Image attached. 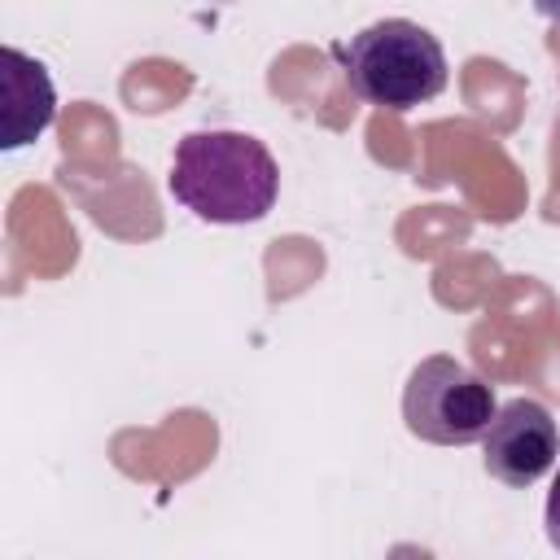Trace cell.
Segmentation results:
<instances>
[{
  "mask_svg": "<svg viewBox=\"0 0 560 560\" xmlns=\"http://www.w3.org/2000/svg\"><path fill=\"white\" fill-rule=\"evenodd\" d=\"M166 188L201 223L241 228L267 219V210L276 206L280 166L258 136L210 127V131H188L175 144Z\"/></svg>",
  "mask_w": 560,
  "mask_h": 560,
  "instance_id": "obj_1",
  "label": "cell"
},
{
  "mask_svg": "<svg viewBox=\"0 0 560 560\" xmlns=\"http://www.w3.org/2000/svg\"><path fill=\"white\" fill-rule=\"evenodd\" d=\"M350 92L363 105L407 114L446 88V48L442 39L411 18H381L332 48Z\"/></svg>",
  "mask_w": 560,
  "mask_h": 560,
  "instance_id": "obj_2",
  "label": "cell"
},
{
  "mask_svg": "<svg viewBox=\"0 0 560 560\" xmlns=\"http://www.w3.org/2000/svg\"><path fill=\"white\" fill-rule=\"evenodd\" d=\"M499 411L494 385L481 381L451 354H429L407 372L402 385V424L429 446H468L481 442Z\"/></svg>",
  "mask_w": 560,
  "mask_h": 560,
  "instance_id": "obj_3",
  "label": "cell"
},
{
  "mask_svg": "<svg viewBox=\"0 0 560 560\" xmlns=\"http://www.w3.org/2000/svg\"><path fill=\"white\" fill-rule=\"evenodd\" d=\"M560 459V424L538 398H512L481 433V464L494 481L525 490Z\"/></svg>",
  "mask_w": 560,
  "mask_h": 560,
  "instance_id": "obj_4",
  "label": "cell"
},
{
  "mask_svg": "<svg viewBox=\"0 0 560 560\" xmlns=\"http://www.w3.org/2000/svg\"><path fill=\"white\" fill-rule=\"evenodd\" d=\"M0 88H4V149H22L31 140H39L52 118H57V88L48 79V70L26 57L22 48H4L0 52Z\"/></svg>",
  "mask_w": 560,
  "mask_h": 560,
  "instance_id": "obj_5",
  "label": "cell"
},
{
  "mask_svg": "<svg viewBox=\"0 0 560 560\" xmlns=\"http://www.w3.org/2000/svg\"><path fill=\"white\" fill-rule=\"evenodd\" d=\"M542 525H547V542L560 551V472L547 490V508H542Z\"/></svg>",
  "mask_w": 560,
  "mask_h": 560,
  "instance_id": "obj_6",
  "label": "cell"
},
{
  "mask_svg": "<svg viewBox=\"0 0 560 560\" xmlns=\"http://www.w3.org/2000/svg\"><path fill=\"white\" fill-rule=\"evenodd\" d=\"M529 4H534L547 22H556V26H560V0H529Z\"/></svg>",
  "mask_w": 560,
  "mask_h": 560,
  "instance_id": "obj_7",
  "label": "cell"
}]
</instances>
